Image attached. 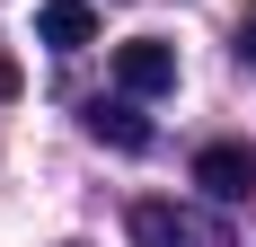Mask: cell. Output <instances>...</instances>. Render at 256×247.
Listing matches in <instances>:
<instances>
[{"instance_id": "1", "label": "cell", "mask_w": 256, "mask_h": 247, "mask_svg": "<svg viewBox=\"0 0 256 247\" xmlns=\"http://www.w3.org/2000/svg\"><path fill=\"white\" fill-rule=\"evenodd\" d=\"M132 247H230V230L221 221H194V212H177V203H132Z\"/></svg>"}, {"instance_id": "4", "label": "cell", "mask_w": 256, "mask_h": 247, "mask_svg": "<svg viewBox=\"0 0 256 247\" xmlns=\"http://www.w3.org/2000/svg\"><path fill=\"white\" fill-rule=\"evenodd\" d=\"M80 124H88V142H106V150H150V115L132 98H88Z\"/></svg>"}, {"instance_id": "8", "label": "cell", "mask_w": 256, "mask_h": 247, "mask_svg": "<svg viewBox=\"0 0 256 247\" xmlns=\"http://www.w3.org/2000/svg\"><path fill=\"white\" fill-rule=\"evenodd\" d=\"M71 247H80V238H71Z\"/></svg>"}, {"instance_id": "7", "label": "cell", "mask_w": 256, "mask_h": 247, "mask_svg": "<svg viewBox=\"0 0 256 247\" xmlns=\"http://www.w3.org/2000/svg\"><path fill=\"white\" fill-rule=\"evenodd\" d=\"M238 53H248V62H256V18H248V26H238Z\"/></svg>"}, {"instance_id": "2", "label": "cell", "mask_w": 256, "mask_h": 247, "mask_svg": "<svg viewBox=\"0 0 256 247\" xmlns=\"http://www.w3.org/2000/svg\"><path fill=\"white\" fill-rule=\"evenodd\" d=\"M115 88H124V98H159V88H177V44H159V36L115 44Z\"/></svg>"}, {"instance_id": "3", "label": "cell", "mask_w": 256, "mask_h": 247, "mask_svg": "<svg viewBox=\"0 0 256 247\" xmlns=\"http://www.w3.org/2000/svg\"><path fill=\"white\" fill-rule=\"evenodd\" d=\"M194 186H204L212 203H248V194H256V150H238V142L194 150Z\"/></svg>"}, {"instance_id": "6", "label": "cell", "mask_w": 256, "mask_h": 247, "mask_svg": "<svg viewBox=\"0 0 256 247\" xmlns=\"http://www.w3.org/2000/svg\"><path fill=\"white\" fill-rule=\"evenodd\" d=\"M0 98H18V62H9V53H0Z\"/></svg>"}, {"instance_id": "5", "label": "cell", "mask_w": 256, "mask_h": 247, "mask_svg": "<svg viewBox=\"0 0 256 247\" xmlns=\"http://www.w3.org/2000/svg\"><path fill=\"white\" fill-rule=\"evenodd\" d=\"M36 36H44L53 53H80V44H98V9H88V0H44V9H36Z\"/></svg>"}]
</instances>
